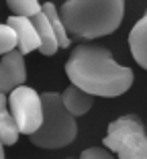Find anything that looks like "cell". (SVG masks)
Wrapping results in <instances>:
<instances>
[{"label": "cell", "instance_id": "obj_10", "mask_svg": "<svg viewBox=\"0 0 147 159\" xmlns=\"http://www.w3.org/2000/svg\"><path fill=\"white\" fill-rule=\"evenodd\" d=\"M31 23H33L35 31H37V35H39V41H41V45H39L37 51H41L43 55H53V53L59 49V45H57L55 33H53V29H51V25H49L47 16L43 14V10L31 16Z\"/></svg>", "mask_w": 147, "mask_h": 159}, {"label": "cell", "instance_id": "obj_3", "mask_svg": "<svg viewBox=\"0 0 147 159\" xmlns=\"http://www.w3.org/2000/svg\"><path fill=\"white\" fill-rule=\"evenodd\" d=\"M43 120L35 133L29 135L31 143L41 149H63L76 139L78 125L76 116L67 112L62 96L57 92H43Z\"/></svg>", "mask_w": 147, "mask_h": 159}, {"label": "cell", "instance_id": "obj_13", "mask_svg": "<svg viewBox=\"0 0 147 159\" xmlns=\"http://www.w3.org/2000/svg\"><path fill=\"white\" fill-rule=\"evenodd\" d=\"M6 4L14 12V16L31 19L33 14L41 12V2L39 0H6Z\"/></svg>", "mask_w": 147, "mask_h": 159}, {"label": "cell", "instance_id": "obj_2", "mask_svg": "<svg viewBox=\"0 0 147 159\" xmlns=\"http://www.w3.org/2000/svg\"><path fill=\"white\" fill-rule=\"evenodd\" d=\"M57 12L70 37L98 39L119 29L125 0H66Z\"/></svg>", "mask_w": 147, "mask_h": 159}, {"label": "cell", "instance_id": "obj_4", "mask_svg": "<svg viewBox=\"0 0 147 159\" xmlns=\"http://www.w3.org/2000/svg\"><path fill=\"white\" fill-rule=\"evenodd\" d=\"M102 145L119 159H147V133L137 114H125L110 122Z\"/></svg>", "mask_w": 147, "mask_h": 159}, {"label": "cell", "instance_id": "obj_16", "mask_svg": "<svg viewBox=\"0 0 147 159\" xmlns=\"http://www.w3.org/2000/svg\"><path fill=\"white\" fill-rule=\"evenodd\" d=\"M0 159H6L4 157V145H2V141H0Z\"/></svg>", "mask_w": 147, "mask_h": 159}, {"label": "cell", "instance_id": "obj_1", "mask_svg": "<svg viewBox=\"0 0 147 159\" xmlns=\"http://www.w3.org/2000/svg\"><path fill=\"white\" fill-rule=\"evenodd\" d=\"M70 82L92 96H121L133 86V70L119 66L100 45H78L66 63Z\"/></svg>", "mask_w": 147, "mask_h": 159}, {"label": "cell", "instance_id": "obj_11", "mask_svg": "<svg viewBox=\"0 0 147 159\" xmlns=\"http://www.w3.org/2000/svg\"><path fill=\"white\" fill-rule=\"evenodd\" d=\"M19 135V126L8 110V94L0 92V141L2 145H14Z\"/></svg>", "mask_w": 147, "mask_h": 159}, {"label": "cell", "instance_id": "obj_15", "mask_svg": "<svg viewBox=\"0 0 147 159\" xmlns=\"http://www.w3.org/2000/svg\"><path fill=\"white\" fill-rule=\"evenodd\" d=\"M80 159H114V155L106 147H90V149L82 151Z\"/></svg>", "mask_w": 147, "mask_h": 159}, {"label": "cell", "instance_id": "obj_5", "mask_svg": "<svg viewBox=\"0 0 147 159\" xmlns=\"http://www.w3.org/2000/svg\"><path fill=\"white\" fill-rule=\"evenodd\" d=\"M8 104H10V114L19 126V133L31 135L37 131L43 120V104L41 96L33 88H27L25 84L14 88L10 92Z\"/></svg>", "mask_w": 147, "mask_h": 159}, {"label": "cell", "instance_id": "obj_8", "mask_svg": "<svg viewBox=\"0 0 147 159\" xmlns=\"http://www.w3.org/2000/svg\"><path fill=\"white\" fill-rule=\"evenodd\" d=\"M62 102H63V106L67 108V112H70L71 116H84L92 108V104H94V96L71 84L70 88L63 90Z\"/></svg>", "mask_w": 147, "mask_h": 159}, {"label": "cell", "instance_id": "obj_7", "mask_svg": "<svg viewBox=\"0 0 147 159\" xmlns=\"http://www.w3.org/2000/svg\"><path fill=\"white\" fill-rule=\"evenodd\" d=\"M6 25H8L14 31V35H16V49H19L23 55L39 49L41 41H39V35H37V31H35L31 19H25V16H8Z\"/></svg>", "mask_w": 147, "mask_h": 159}, {"label": "cell", "instance_id": "obj_9", "mask_svg": "<svg viewBox=\"0 0 147 159\" xmlns=\"http://www.w3.org/2000/svg\"><path fill=\"white\" fill-rule=\"evenodd\" d=\"M129 47H131L135 61L143 70H147V12L129 33Z\"/></svg>", "mask_w": 147, "mask_h": 159}, {"label": "cell", "instance_id": "obj_6", "mask_svg": "<svg viewBox=\"0 0 147 159\" xmlns=\"http://www.w3.org/2000/svg\"><path fill=\"white\" fill-rule=\"evenodd\" d=\"M27 82V67H25V55L19 49L4 53L0 59V92L10 94Z\"/></svg>", "mask_w": 147, "mask_h": 159}, {"label": "cell", "instance_id": "obj_12", "mask_svg": "<svg viewBox=\"0 0 147 159\" xmlns=\"http://www.w3.org/2000/svg\"><path fill=\"white\" fill-rule=\"evenodd\" d=\"M41 10H43V14L47 16L49 25H51V29H53V33H55L57 45H59V47H70L71 39H70V35H67L66 27H63L62 19H59V12H57V6L53 4V2H45V4H41Z\"/></svg>", "mask_w": 147, "mask_h": 159}, {"label": "cell", "instance_id": "obj_14", "mask_svg": "<svg viewBox=\"0 0 147 159\" xmlns=\"http://www.w3.org/2000/svg\"><path fill=\"white\" fill-rule=\"evenodd\" d=\"M16 49V35L8 25H0V55Z\"/></svg>", "mask_w": 147, "mask_h": 159}]
</instances>
